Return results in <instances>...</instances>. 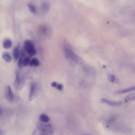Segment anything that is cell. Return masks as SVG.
<instances>
[{
    "label": "cell",
    "mask_w": 135,
    "mask_h": 135,
    "mask_svg": "<svg viewBox=\"0 0 135 135\" xmlns=\"http://www.w3.org/2000/svg\"><path fill=\"white\" fill-rule=\"evenodd\" d=\"M5 96L6 99L11 102L17 101L20 99L19 96L12 93L11 87L10 86H7L5 87Z\"/></svg>",
    "instance_id": "obj_1"
},
{
    "label": "cell",
    "mask_w": 135,
    "mask_h": 135,
    "mask_svg": "<svg viewBox=\"0 0 135 135\" xmlns=\"http://www.w3.org/2000/svg\"><path fill=\"white\" fill-rule=\"evenodd\" d=\"M24 47L25 50L31 56H34L36 53V51L32 42L29 40H25L24 43Z\"/></svg>",
    "instance_id": "obj_2"
},
{
    "label": "cell",
    "mask_w": 135,
    "mask_h": 135,
    "mask_svg": "<svg viewBox=\"0 0 135 135\" xmlns=\"http://www.w3.org/2000/svg\"><path fill=\"white\" fill-rule=\"evenodd\" d=\"M39 129L40 130L43 134H52L53 133L52 127L49 125H42L39 127Z\"/></svg>",
    "instance_id": "obj_3"
},
{
    "label": "cell",
    "mask_w": 135,
    "mask_h": 135,
    "mask_svg": "<svg viewBox=\"0 0 135 135\" xmlns=\"http://www.w3.org/2000/svg\"><path fill=\"white\" fill-rule=\"evenodd\" d=\"M15 88L18 91H20L23 87V84L22 82L19 73L17 72L16 74L15 80L14 83Z\"/></svg>",
    "instance_id": "obj_4"
},
{
    "label": "cell",
    "mask_w": 135,
    "mask_h": 135,
    "mask_svg": "<svg viewBox=\"0 0 135 135\" xmlns=\"http://www.w3.org/2000/svg\"><path fill=\"white\" fill-rule=\"evenodd\" d=\"M101 101L102 103H106L112 106H118L121 105L122 103L121 102H115L105 99H102Z\"/></svg>",
    "instance_id": "obj_5"
},
{
    "label": "cell",
    "mask_w": 135,
    "mask_h": 135,
    "mask_svg": "<svg viewBox=\"0 0 135 135\" xmlns=\"http://www.w3.org/2000/svg\"><path fill=\"white\" fill-rule=\"evenodd\" d=\"M36 85L34 83H33L31 85L29 94V99L30 101L33 99L36 91Z\"/></svg>",
    "instance_id": "obj_6"
},
{
    "label": "cell",
    "mask_w": 135,
    "mask_h": 135,
    "mask_svg": "<svg viewBox=\"0 0 135 135\" xmlns=\"http://www.w3.org/2000/svg\"><path fill=\"white\" fill-rule=\"evenodd\" d=\"M2 57L7 62L9 63L12 60V58L10 54L7 51L4 52L3 54Z\"/></svg>",
    "instance_id": "obj_7"
},
{
    "label": "cell",
    "mask_w": 135,
    "mask_h": 135,
    "mask_svg": "<svg viewBox=\"0 0 135 135\" xmlns=\"http://www.w3.org/2000/svg\"><path fill=\"white\" fill-rule=\"evenodd\" d=\"M12 55L14 61L16 62L19 57V49L18 46L14 48L12 51Z\"/></svg>",
    "instance_id": "obj_8"
},
{
    "label": "cell",
    "mask_w": 135,
    "mask_h": 135,
    "mask_svg": "<svg viewBox=\"0 0 135 135\" xmlns=\"http://www.w3.org/2000/svg\"><path fill=\"white\" fill-rule=\"evenodd\" d=\"M50 8L49 4L47 2H44L41 6V10L44 13H47L49 10Z\"/></svg>",
    "instance_id": "obj_9"
},
{
    "label": "cell",
    "mask_w": 135,
    "mask_h": 135,
    "mask_svg": "<svg viewBox=\"0 0 135 135\" xmlns=\"http://www.w3.org/2000/svg\"><path fill=\"white\" fill-rule=\"evenodd\" d=\"M135 86H133L130 88L118 91L116 92L117 94H122L126 93L134 90Z\"/></svg>",
    "instance_id": "obj_10"
},
{
    "label": "cell",
    "mask_w": 135,
    "mask_h": 135,
    "mask_svg": "<svg viewBox=\"0 0 135 135\" xmlns=\"http://www.w3.org/2000/svg\"><path fill=\"white\" fill-rule=\"evenodd\" d=\"M3 47L6 49H9L11 48L12 46V43L10 39L5 40L3 43Z\"/></svg>",
    "instance_id": "obj_11"
},
{
    "label": "cell",
    "mask_w": 135,
    "mask_h": 135,
    "mask_svg": "<svg viewBox=\"0 0 135 135\" xmlns=\"http://www.w3.org/2000/svg\"><path fill=\"white\" fill-rule=\"evenodd\" d=\"M40 62L38 59L36 58L33 59L29 63V65L31 66H37L40 64Z\"/></svg>",
    "instance_id": "obj_12"
},
{
    "label": "cell",
    "mask_w": 135,
    "mask_h": 135,
    "mask_svg": "<svg viewBox=\"0 0 135 135\" xmlns=\"http://www.w3.org/2000/svg\"><path fill=\"white\" fill-rule=\"evenodd\" d=\"M40 121L44 123H47L49 121V118L46 115L44 114L41 115L39 117Z\"/></svg>",
    "instance_id": "obj_13"
},
{
    "label": "cell",
    "mask_w": 135,
    "mask_h": 135,
    "mask_svg": "<svg viewBox=\"0 0 135 135\" xmlns=\"http://www.w3.org/2000/svg\"><path fill=\"white\" fill-rule=\"evenodd\" d=\"M28 6L30 11L32 13L34 14L36 13V9L34 5L31 4H28Z\"/></svg>",
    "instance_id": "obj_14"
},
{
    "label": "cell",
    "mask_w": 135,
    "mask_h": 135,
    "mask_svg": "<svg viewBox=\"0 0 135 135\" xmlns=\"http://www.w3.org/2000/svg\"><path fill=\"white\" fill-rule=\"evenodd\" d=\"M135 93H131L127 96L126 97V99L127 100H135Z\"/></svg>",
    "instance_id": "obj_15"
},
{
    "label": "cell",
    "mask_w": 135,
    "mask_h": 135,
    "mask_svg": "<svg viewBox=\"0 0 135 135\" xmlns=\"http://www.w3.org/2000/svg\"><path fill=\"white\" fill-rule=\"evenodd\" d=\"M23 55H22L20 56L18 61V66L20 68H21L23 66Z\"/></svg>",
    "instance_id": "obj_16"
},
{
    "label": "cell",
    "mask_w": 135,
    "mask_h": 135,
    "mask_svg": "<svg viewBox=\"0 0 135 135\" xmlns=\"http://www.w3.org/2000/svg\"><path fill=\"white\" fill-rule=\"evenodd\" d=\"M30 59L28 57H26L23 59V65L25 66H28L30 62Z\"/></svg>",
    "instance_id": "obj_17"
},
{
    "label": "cell",
    "mask_w": 135,
    "mask_h": 135,
    "mask_svg": "<svg viewBox=\"0 0 135 135\" xmlns=\"http://www.w3.org/2000/svg\"><path fill=\"white\" fill-rule=\"evenodd\" d=\"M109 80L111 83H113L114 82L115 79V76L112 75H109L108 76Z\"/></svg>",
    "instance_id": "obj_18"
},
{
    "label": "cell",
    "mask_w": 135,
    "mask_h": 135,
    "mask_svg": "<svg viewBox=\"0 0 135 135\" xmlns=\"http://www.w3.org/2000/svg\"><path fill=\"white\" fill-rule=\"evenodd\" d=\"M115 118L114 117H112L109 119L108 121L109 123L113 122L115 120Z\"/></svg>",
    "instance_id": "obj_19"
},
{
    "label": "cell",
    "mask_w": 135,
    "mask_h": 135,
    "mask_svg": "<svg viewBox=\"0 0 135 135\" xmlns=\"http://www.w3.org/2000/svg\"><path fill=\"white\" fill-rule=\"evenodd\" d=\"M57 88L59 90H62L63 88V85L61 84H59L57 86Z\"/></svg>",
    "instance_id": "obj_20"
},
{
    "label": "cell",
    "mask_w": 135,
    "mask_h": 135,
    "mask_svg": "<svg viewBox=\"0 0 135 135\" xmlns=\"http://www.w3.org/2000/svg\"><path fill=\"white\" fill-rule=\"evenodd\" d=\"M57 86V84L56 82H52L51 84V86L53 87H55Z\"/></svg>",
    "instance_id": "obj_21"
},
{
    "label": "cell",
    "mask_w": 135,
    "mask_h": 135,
    "mask_svg": "<svg viewBox=\"0 0 135 135\" xmlns=\"http://www.w3.org/2000/svg\"><path fill=\"white\" fill-rule=\"evenodd\" d=\"M3 131L1 129H0V135H2L4 134Z\"/></svg>",
    "instance_id": "obj_22"
},
{
    "label": "cell",
    "mask_w": 135,
    "mask_h": 135,
    "mask_svg": "<svg viewBox=\"0 0 135 135\" xmlns=\"http://www.w3.org/2000/svg\"><path fill=\"white\" fill-rule=\"evenodd\" d=\"M1 109H0V114H1Z\"/></svg>",
    "instance_id": "obj_23"
}]
</instances>
